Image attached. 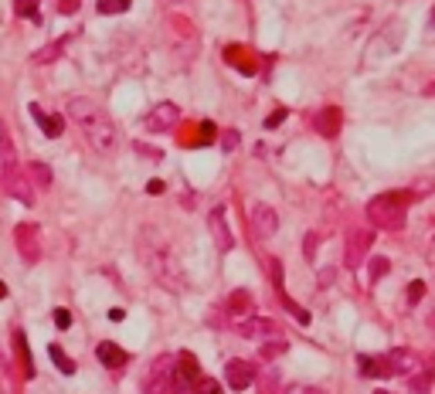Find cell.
Segmentation results:
<instances>
[{"label": "cell", "mask_w": 435, "mask_h": 394, "mask_svg": "<svg viewBox=\"0 0 435 394\" xmlns=\"http://www.w3.org/2000/svg\"><path fill=\"white\" fill-rule=\"evenodd\" d=\"M68 116L79 122L85 143H89L95 153H116V147H119L116 122L109 119V113H106L99 102H92V99H72V102H68Z\"/></svg>", "instance_id": "6da1fadb"}, {"label": "cell", "mask_w": 435, "mask_h": 394, "mask_svg": "<svg viewBox=\"0 0 435 394\" xmlns=\"http://www.w3.org/2000/svg\"><path fill=\"white\" fill-rule=\"evenodd\" d=\"M140 255H143L147 269L154 272V279H157L160 285H167V289H174V292L184 289V269H181L174 248H170L157 232H143V238H140Z\"/></svg>", "instance_id": "7a4b0ae2"}, {"label": "cell", "mask_w": 435, "mask_h": 394, "mask_svg": "<svg viewBox=\"0 0 435 394\" xmlns=\"http://www.w3.org/2000/svg\"><path fill=\"white\" fill-rule=\"evenodd\" d=\"M408 204L411 194L408 191H391V194H378L367 204V221L381 232H401L405 218H408Z\"/></svg>", "instance_id": "3957f363"}, {"label": "cell", "mask_w": 435, "mask_h": 394, "mask_svg": "<svg viewBox=\"0 0 435 394\" xmlns=\"http://www.w3.org/2000/svg\"><path fill=\"white\" fill-rule=\"evenodd\" d=\"M0 173H3V191H7V194L17 197L24 207L35 204V191H31L24 170L17 167V157H14V150H10V136H7V133H0Z\"/></svg>", "instance_id": "277c9868"}, {"label": "cell", "mask_w": 435, "mask_h": 394, "mask_svg": "<svg viewBox=\"0 0 435 394\" xmlns=\"http://www.w3.org/2000/svg\"><path fill=\"white\" fill-rule=\"evenodd\" d=\"M143 394H184V377L177 374V360L160 354L150 360L147 374H143Z\"/></svg>", "instance_id": "5b68a950"}, {"label": "cell", "mask_w": 435, "mask_h": 394, "mask_svg": "<svg viewBox=\"0 0 435 394\" xmlns=\"http://www.w3.org/2000/svg\"><path fill=\"white\" fill-rule=\"evenodd\" d=\"M371 245H374V228H351V235H347V248H344V265H347L351 272H357V269L364 265Z\"/></svg>", "instance_id": "8992f818"}, {"label": "cell", "mask_w": 435, "mask_h": 394, "mask_svg": "<svg viewBox=\"0 0 435 394\" xmlns=\"http://www.w3.org/2000/svg\"><path fill=\"white\" fill-rule=\"evenodd\" d=\"M14 245H17V252H21L24 262H38L41 259V228L31 225V221H21V225L14 228Z\"/></svg>", "instance_id": "52a82bcc"}, {"label": "cell", "mask_w": 435, "mask_h": 394, "mask_svg": "<svg viewBox=\"0 0 435 394\" xmlns=\"http://www.w3.org/2000/svg\"><path fill=\"white\" fill-rule=\"evenodd\" d=\"M388 364H391V377H408V381L425 367L422 357L415 354V350H405V347H401V350H391V354H388Z\"/></svg>", "instance_id": "ba28073f"}, {"label": "cell", "mask_w": 435, "mask_h": 394, "mask_svg": "<svg viewBox=\"0 0 435 394\" xmlns=\"http://www.w3.org/2000/svg\"><path fill=\"white\" fill-rule=\"evenodd\" d=\"M225 381H228L232 391H245V388L255 381V364H252V360H241V357L228 360V364H225Z\"/></svg>", "instance_id": "9c48e42d"}, {"label": "cell", "mask_w": 435, "mask_h": 394, "mask_svg": "<svg viewBox=\"0 0 435 394\" xmlns=\"http://www.w3.org/2000/svg\"><path fill=\"white\" fill-rule=\"evenodd\" d=\"M225 62L235 72H241V75H255L259 72V55L252 48H245V44H228L225 48Z\"/></svg>", "instance_id": "30bf717a"}, {"label": "cell", "mask_w": 435, "mask_h": 394, "mask_svg": "<svg viewBox=\"0 0 435 394\" xmlns=\"http://www.w3.org/2000/svg\"><path fill=\"white\" fill-rule=\"evenodd\" d=\"M238 333L241 337H266V340H272V337H282V326L272 316H248V319L238 323Z\"/></svg>", "instance_id": "8fae6325"}, {"label": "cell", "mask_w": 435, "mask_h": 394, "mask_svg": "<svg viewBox=\"0 0 435 394\" xmlns=\"http://www.w3.org/2000/svg\"><path fill=\"white\" fill-rule=\"evenodd\" d=\"M269 276H272V285H276V292H279V299H282V306L289 310V313L296 316L299 323H310V313L286 292V285H282V265H279V259H269Z\"/></svg>", "instance_id": "7c38bea8"}, {"label": "cell", "mask_w": 435, "mask_h": 394, "mask_svg": "<svg viewBox=\"0 0 435 394\" xmlns=\"http://www.w3.org/2000/svg\"><path fill=\"white\" fill-rule=\"evenodd\" d=\"M181 122V109L174 106V102H160L154 106V113L147 116V129L150 133H167V129H174Z\"/></svg>", "instance_id": "4fadbf2b"}, {"label": "cell", "mask_w": 435, "mask_h": 394, "mask_svg": "<svg viewBox=\"0 0 435 394\" xmlns=\"http://www.w3.org/2000/svg\"><path fill=\"white\" fill-rule=\"evenodd\" d=\"M225 313H228V319H235V323L255 316V296H252L248 289H235V292L228 296V303H225Z\"/></svg>", "instance_id": "5bb4252c"}, {"label": "cell", "mask_w": 435, "mask_h": 394, "mask_svg": "<svg viewBox=\"0 0 435 394\" xmlns=\"http://www.w3.org/2000/svg\"><path fill=\"white\" fill-rule=\"evenodd\" d=\"M167 24H170V31H174V41H181V44H184L181 58H191V55L198 51V31H194V24H191V21H184V17H170Z\"/></svg>", "instance_id": "9a60e30c"}, {"label": "cell", "mask_w": 435, "mask_h": 394, "mask_svg": "<svg viewBox=\"0 0 435 394\" xmlns=\"http://www.w3.org/2000/svg\"><path fill=\"white\" fill-rule=\"evenodd\" d=\"M252 228H255L259 238H272L279 232V214L269 204H255L252 207Z\"/></svg>", "instance_id": "2e32d148"}, {"label": "cell", "mask_w": 435, "mask_h": 394, "mask_svg": "<svg viewBox=\"0 0 435 394\" xmlns=\"http://www.w3.org/2000/svg\"><path fill=\"white\" fill-rule=\"evenodd\" d=\"M313 122H317V133H320V136L333 140V136H340V129H344V113H340L337 106H323Z\"/></svg>", "instance_id": "e0dca14e"}, {"label": "cell", "mask_w": 435, "mask_h": 394, "mask_svg": "<svg viewBox=\"0 0 435 394\" xmlns=\"http://www.w3.org/2000/svg\"><path fill=\"white\" fill-rule=\"evenodd\" d=\"M207 225H211V235H214V241H218V252H232L235 238H232V232H228L225 207H214V211H211V218H207Z\"/></svg>", "instance_id": "ac0fdd59"}, {"label": "cell", "mask_w": 435, "mask_h": 394, "mask_svg": "<svg viewBox=\"0 0 435 394\" xmlns=\"http://www.w3.org/2000/svg\"><path fill=\"white\" fill-rule=\"evenodd\" d=\"M214 122H198V126H187L184 133H181V147H207V143H214Z\"/></svg>", "instance_id": "d6986e66"}, {"label": "cell", "mask_w": 435, "mask_h": 394, "mask_svg": "<svg viewBox=\"0 0 435 394\" xmlns=\"http://www.w3.org/2000/svg\"><path fill=\"white\" fill-rule=\"evenodd\" d=\"M31 116L38 119V126L44 129V136H48V140H58V136L65 133V119H62V116H55V113H44V109H41L38 102L31 106Z\"/></svg>", "instance_id": "ffe728a7"}, {"label": "cell", "mask_w": 435, "mask_h": 394, "mask_svg": "<svg viewBox=\"0 0 435 394\" xmlns=\"http://www.w3.org/2000/svg\"><path fill=\"white\" fill-rule=\"evenodd\" d=\"M95 357L109 367V370H119V367H126V360H129V354L122 350V347H116V344H109V340H102L99 347H95Z\"/></svg>", "instance_id": "44dd1931"}, {"label": "cell", "mask_w": 435, "mask_h": 394, "mask_svg": "<svg viewBox=\"0 0 435 394\" xmlns=\"http://www.w3.org/2000/svg\"><path fill=\"white\" fill-rule=\"evenodd\" d=\"M360 374L364 377H391V364L385 357H360Z\"/></svg>", "instance_id": "7402d4cb"}, {"label": "cell", "mask_w": 435, "mask_h": 394, "mask_svg": "<svg viewBox=\"0 0 435 394\" xmlns=\"http://www.w3.org/2000/svg\"><path fill=\"white\" fill-rule=\"evenodd\" d=\"M177 374L184 377V384H191V381H198L201 377V364L191 350H184V354L177 357Z\"/></svg>", "instance_id": "603a6c76"}, {"label": "cell", "mask_w": 435, "mask_h": 394, "mask_svg": "<svg viewBox=\"0 0 435 394\" xmlns=\"http://www.w3.org/2000/svg\"><path fill=\"white\" fill-rule=\"evenodd\" d=\"M14 347H17V357H21V370L24 377H35V364H31V350H28V340L21 330H14Z\"/></svg>", "instance_id": "cb8c5ba5"}, {"label": "cell", "mask_w": 435, "mask_h": 394, "mask_svg": "<svg viewBox=\"0 0 435 394\" xmlns=\"http://www.w3.org/2000/svg\"><path fill=\"white\" fill-rule=\"evenodd\" d=\"M48 354H51V360H55V367H58L62 374H75V360H72V357L65 354V350H62L58 344H51V347H48Z\"/></svg>", "instance_id": "d4e9b609"}, {"label": "cell", "mask_w": 435, "mask_h": 394, "mask_svg": "<svg viewBox=\"0 0 435 394\" xmlns=\"http://www.w3.org/2000/svg\"><path fill=\"white\" fill-rule=\"evenodd\" d=\"M62 51H65V41H55V44L41 48L38 55H35V62H38V65H51V62H55V58H58Z\"/></svg>", "instance_id": "484cf974"}, {"label": "cell", "mask_w": 435, "mask_h": 394, "mask_svg": "<svg viewBox=\"0 0 435 394\" xmlns=\"http://www.w3.org/2000/svg\"><path fill=\"white\" fill-rule=\"evenodd\" d=\"M28 170H31V177H35V184H38V187H48V184H51V170H48V163L35 160Z\"/></svg>", "instance_id": "4316f807"}, {"label": "cell", "mask_w": 435, "mask_h": 394, "mask_svg": "<svg viewBox=\"0 0 435 394\" xmlns=\"http://www.w3.org/2000/svg\"><path fill=\"white\" fill-rule=\"evenodd\" d=\"M191 394H225V391H221V384H218L214 377H198L194 388H191Z\"/></svg>", "instance_id": "83f0119b"}, {"label": "cell", "mask_w": 435, "mask_h": 394, "mask_svg": "<svg viewBox=\"0 0 435 394\" xmlns=\"http://www.w3.org/2000/svg\"><path fill=\"white\" fill-rule=\"evenodd\" d=\"M286 354V340L282 337H272L266 347H262V360H276V357Z\"/></svg>", "instance_id": "f1b7e54d"}, {"label": "cell", "mask_w": 435, "mask_h": 394, "mask_svg": "<svg viewBox=\"0 0 435 394\" xmlns=\"http://www.w3.org/2000/svg\"><path fill=\"white\" fill-rule=\"evenodd\" d=\"M129 7V0H99V10L102 14H122Z\"/></svg>", "instance_id": "f546056e"}, {"label": "cell", "mask_w": 435, "mask_h": 394, "mask_svg": "<svg viewBox=\"0 0 435 394\" xmlns=\"http://www.w3.org/2000/svg\"><path fill=\"white\" fill-rule=\"evenodd\" d=\"M422 296H425V282H411V289H408V306H418Z\"/></svg>", "instance_id": "4dcf8cb0"}, {"label": "cell", "mask_w": 435, "mask_h": 394, "mask_svg": "<svg viewBox=\"0 0 435 394\" xmlns=\"http://www.w3.org/2000/svg\"><path fill=\"white\" fill-rule=\"evenodd\" d=\"M14 7H17V14H21V17H35L38 0H14Z\"/></svg>", "instance_id": "1f68e13d"}, {"label": "cell", "mask_w": 435, "mask_h": 394, "mask_svg": "<svg viewBox=\"0 0 435 394\" xmlns=\"http://www.w3.org/2000/svg\"><path fill=\"white\" fill-rule=\"evenodd\" d=\"M388 269H391V262H388V259H374V262H371V279H381Z\"/></svg>", "instance_id": "d6a6232c"}, {"label": "cell", "mask_w": 435, "mask_h": 394, "mask_svg": "<svg viewBox=\"0 0 435 394\" xmlns=\"http://www.w3.org/2000/svg\"><path fill=\"white\" fill-rule=\"evenodd\" d=\"M55 326H58V330H68V326H72V313H68V310H55Z\"/></svg>", "instance_id": "836d02e7"}, {"label": "cell", "mask_w": 435, "mask_h": 394, "mask_svg": "<svg viewBox=\"0 0 435 394\" xmlns=\"http://www.w3.org/2000/svg\"><path fill=\"white\" fill-rule=\"evenodd\" d=\"M286 394H323V391L313 388V384H293V388H286Z\"/></svg>", "instance_id": "e575fe53"}, {"label": "cell", "mask_w": 435, "mask_h": 394, "mask_svg": "<svg viewBox=\"0 0 435 394\" xmlns=\"http://www.w3.org/2000/svg\"><path fill=\"white\" fill-rule=\"evenodd\" d=\"M282 116H286V109H276L272 116L266 119V126H269V129H272V126H279V122H282Z\"/></svg>", "instance_id": "d590c367"}, {"label": "cell", "mask_w": 435, "mask_h": 394, "mask_svg": "<svg viewBox=\"0 0 435 394\" xmlns=\"http://www.w3.org/2000/svg\"><path fill=\"white\" fill-rule=\"evenodd\" d=\"M79 7V0H62V14H72Z\"/></svg>", "instance_id": "8d00e7d4"}, {"label": "cell", "mask_w": 435, "mask_h": 394, "mask_svg": "<svg viewBox=\"0 0 435 394\" xmlns=\"http://www.w3.org/2000/svg\"><path fill=\"white\" fill-rule=\"evenodd\" d=\"M147 191H150V194H160V191H163V184H160V180H150V184H147Z\"/></svg>", "instance_id": "74e56055"}, {"label": "cell", "mask_w": 435, "mask_h": 394, "mask_svg": "<svg viewBox=\"0 0 435 394\" xmlns=\"http://www.w3.org/2000/svg\"><path fill=\"white\" fill-rule=\"evenodd\" d=\"M425 323H429V330H432V333H435V306H432V310H429V316H425Z\"/></svg>", "instance_id": "f35d334b"}, {"label": "cell", "mask_w": 435, "mask_h": 394, "mask_svg": "<svg viewBox=\"0 0 435 394\" xmlns=\"http://www.w3.org/2000/svg\"><path fill=\"white\" fill-rule=\"evenodd\" d=\"M3 296H7V285H3V282H0V299H3Z\"/></svg>", "instance_id": "ab89813d"}, {"label": "cell", "mask_w": 435, "mask_h": 394, "mask_svg": "<svg viewBox=\"0 0 435 394\" xmlns=\"http://www.w3.org/2000/svg\"><path fill=\"white\" fill-rule=\"evenodd\" d=\"M432 21H435V10H432Z\"/></svg>", "instance_id": "60d3db41"}]
</instances>
